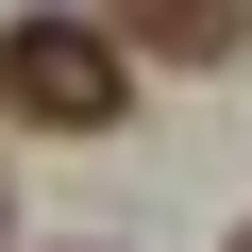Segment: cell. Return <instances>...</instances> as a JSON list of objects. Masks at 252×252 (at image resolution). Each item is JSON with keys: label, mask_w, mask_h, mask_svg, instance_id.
Listing matches in <instances>:
<instances>
[{"label": "cell", "mask_w": 252, "mask_h": 252, "mask_svg": "<svg viewBox=\"0 0 252 252\" xmlns=\"http://www.w3.org/2000/svg\"><path fill=\"white\" fill-rule=\"evenodd\" d=\"M118 101H135L118 17H17L0 34V118L17 135H118Z\"/></svg>", "instance_id": "1"}, {"label": "cell", "mask_w": 252, "mask_h": 252, "mask_svg": "<svg viewBox=\"0 0 252 252\" xmlns=\"http://www.w3.org/2000/svg\"><path fill=\"white\" fill-rule=\"evenodd\" d=\"M118 17V51H168V67H219L235 34H252V0H101Z\"/></svg>", "instance_id": "2"}, {"label": "cell", "mask_w": 252, "mask_h": 252, "mask_svg": "<svg viewBox=\"0 0 252 252\" xmlns=\"http://www.w3.org/2000/svg\"><path fill=\"white\" fill-rule=\"evenodd\" d=\"M235 252H252V235H235Z\"/></svg>", "instance_id": "3"}]
</instances>
